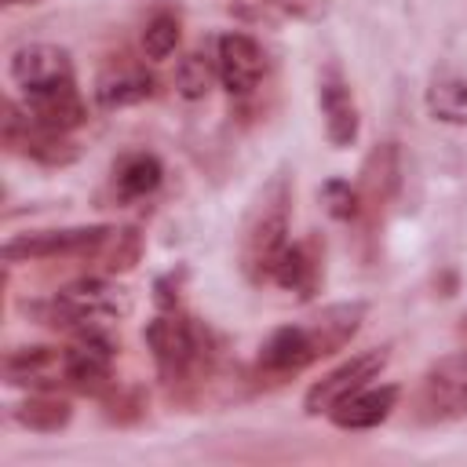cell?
Returning <instances> with one entry per match:
<instances>
[{"label":"cell","mask_w":467,"mask_h":467,"mask_svg":"<svg viewBox=\"0 0 467 467\" xmlns=\"http://www.w3.org/2000/svg\"><path fill=\"white\" fill-rule=\"evenodd\" d=\"M361 321H365V303H332L314 317L281 325L259 347V368L270 376L303 372L317 358L343 350L358 336Z\"/></svg>","instance_id":"1"},{"label":"cell","mask_w":467,"mask_h":467,"mask_svg":"<svg viewBox=\"0 0 467 467\" xmlns=\"http://www.w3.org/2000/svg\"><path fill=\"white\" fill-rule=\"evenodd\" d=\"M288 179L285 175H274L263 193L255 197L248 219H244V230H241V270L248 281L263 285L274 277V266L281 263L285 248L292 244L288 241Z\"/></svg>","instance_id":"2"},{"label":"cell","mask_w":467,"mask_h":467,"mask_svg":"<svg viewBox=\"0 0 467 467\" xmlns=\"http://www.w3.org/2000/svg\"><path fill=\"white\" fill-rule=\"evenodd\" d=\"M40 317L55 328L69 332H106V325H117L131 314L128 288L106 281V277H80L66 288H58L44 306H36Z\"/></svg>","instance_id":"3"},{"label":"cell","mask_w":467,"mask_h":467,"mask_svg":"<svg viewBox=\"0 0 467 467\" xmlns=\"http://www.w3.org/2000/svg\"><path fill=\"white\" fill-rule=\"evenodd\" d=\"M412 416L416 423H427V427L467 416V347L438 358L423 372L420 390L412 398Z\"/></svg>","instance_id":"4"},{"label":"cell","mask_w":467,"mask_h":467,"mask_svg":"<svg viewBox=\"0 0 467 467\" xmlns=\"http://www.w3.org/2000/svg\"><path fill=\"white\" fill-rule=\"evenodd\" d=\"M146 343L153 350L157 368L168 379L190 376L193 368L204 365V354H208L204 332L190 317H182V314H161V317H153L146 325Z\"/></svg>","instance_id":"5"},{"label":"cell","mask_w":467,"mask_h":467,"mask_svg":"<svg viewBox=\"0 0 467 467\" xmlns=\"http://www.w3.org/2000/svg\"><path fill=\"white\" fill-rule=\"evenodd\" d=\"M387 361H390V350H387V347L354 354L350 361H343L339 368H332L328 376H321V379L306 390L303 412H306V416H328L343 398H350L354 390H361V387H368L372 379H379V372L387 368Z\"/></svg>","instance_id":"6"},{"label":"cell","mask_w":467,"mask_h":467,"mask_svg":"<svg viewBox=\"0 0 467 467\" xmlns=\"http://www.w3.org/2000/svg\"><path fill=\"white\" fill-rule=\"evenodd\" d=\"M113 226H66V230H36L18 234L4 244V259H58V255H102Z\"/></svg>","instance_id":"7"},{"label":"cell","mask_w":467,"mask_h":467,"mask_svg":"<svg viewBox=\"0 0 467 467\" xmlns=\"http://www.w3.org/2000/svg\"><path fill=\"white\" fill-rule=\"evenodd\" d=\"M4 146L15 150V153L33 157L40 164H69L77 157V146L66 135L40 128L26 113V106H18V102H7L4 106Z\"/></svg>","instance_id":"8"},{"label":"cell","mask_w":467,"mask_h":467,"mask_svg":"<svg viewBox=\"0 0 467 467\" xmlns=\"http://www.w3.org/2000/svg\"><path fill=\"white\" fill-rule=\"evenodd\" d=\"M215 73H219V80H223V88L230 95H252L259 88L263 73H266L263 47L248 33H226V36H219Z\"/></svg>","instance_id":"9"},{"label":"cell","mask_w":467,"mask_h":467,"mask_svg":"<svg viewBox=\"0 0 467 467\" xmlns=\"http://www.w3.org/2000/svg\"><path fill=\"white\" fill-rule=\"evenodd\" d=\"M11 80L22 88V95L44 91L55 84H69L73 80L69 51L55 47V44H22L11 55Z\"/></svg>","instance_id":"10"},{"label":"cell","mask_w":467,"mask_h":467,"mask_svg":"<svg viewBox=\"0 0 467 467\" xmlns=\"http://www.w3.org/2000/svg\"><path fill=\"white\" fill-rule=\"evenodd\" d=\"M4 376L11 387H36L55 390L69 387L66 379V347H18L4 358Z\"/></svg>","instance_id":"11"},{"label":"cell","mask_w":467,"mask_h":467,"mask_svg":"<svg viewBox=\"0 0 467 467\" xmlns=\"http://www.w3.org/2000/svg\"><path fill=\"white\" fill-rule=\"evenodd\" d=\"M26 113L47 128V131H58V135H69L73 128H80L88 120V109H84V99L80 91L69 84H55V88H44V91H29L26 95Z\"/></svg>","instance_id":"12"},{"label":"cell","mask_w":467,"mask_h":467,"mask_svg":"<svg viewBox=\"0 0 467 467\" xmlns=\"http://www.w3.org/2000/svg\"><path fill=\"white\" fill-rule=\"evenodd\" d=\"M113 372V343L106 332H80L73 347H66V379L77 390H95Z\"/></svg>","instance_id":"13"},{"label":"cell","mask_w":467,"mask_h":467,"mask_svg":"<svg viewBox=\"0 0 467 467\" xmlns=\"http://www.w3.org/2000/svg\"><path fill=\"white\" fill-rule=\"evenodd\" d=\"M317 106H321V117H325V135L332 146H350L358 139V106H354V95L347 88V80L339 73H325L321 84H317Z\"/></svg>","instance_id":"14"},{"label":"cell","mask_w":467,"mask_h":467,"mask_svg":"<svg viewBox=\"0 0 467 467\" xmlns=\"http://www.w3.org/2000/svg\"><path fill=\"white\" fill-rule=\"evenodd\" d=\"M398 387L394 383H383V387H361V390H354L350 398H343L332 412H328V420L336 423V427H343V431H368V427H379L390 412H394V405H398Z\"/></svg>","instance_id":"15"},{"label":"cell","mask_w":467,"mask_h":467,"mask_svg":"<svg viewBox=\"0 0 467 467\" xmlns=\"http://www.w3.org/2000/svg\"><path fill=\"white\" fill-rule=\"evenodd\" d=\"M153 95V77L146 73V69H139V66H113V69H106L102 77H99V84H95V99H99V106H106V109H120V106H135V102H142V99H150Z\"/></svg>","instance_id":"16"},{"label":"cell","mask_w":467,"mask_h":467,"mask_svg":"<svg viewBox=\"0 0 467 467\" xmlns=\"http://www.w3.org/2000/svg\"><path fill=\"white\" fill-rule=\"evenodd\" d=\"M11 416H15V423H22L26 431L55 434V431H62V427L73 420V409H69L66 398H55L51 390H36V394H29L22 405H15Z\"/></svg>","instance_id":"17"},{"label":"cell","mask_w":467,"mask_h":467,"mask_svg":"<svg viewBox=\"0 0 467 467\" xmlns=\"http://www.w3.org/2000/svg\"><path fill=\"white\" fill-rule=\"evenodd\" d=\"M161 161L153 153H128L117 171H113V182L120 190V197H150L157 186H161Z\"/></svg>","instance_id":"18"},{"label":"cell","mask_w":467,"mask_h":467,"mask_svg":"<svg viewBox=\"0 0 467 467\" xmlns=\"http://www.w3.org/2000/svg\"><path fill=\"white\" fill-rule=\"evenodd\" d=\"M274 285L288 288V292H299V296H310L314 285H317V259L303 248V244H288L281 263L274 266Z\"/></svg>","instance_id":"19"},{"label":"cell","mask_w":467,"mask_h":467,"mask_svg":"<svg viewBox=\"0 0 467 467\" xmlns=\"http://www.w3.org/2000/svg\"><path fill=\"white\" fill-rule=\"evenodd\" d=\"M427 106L438 120H463L467 117V80L460 77H438L427 91Z\"/></svg>","instance_id":"20"},{"label":"cell","mask_w":467,"mask_h":467,"mask_svg":"<svg viewBox=\"0 0 467 467\" xmlns=\"http://www.w3.org/2000/svg\"><path fill=\"white\" fill-rule=\"evenodd\" d=\"M175 44H179V18L171 11H157L142 29V51L153 62H161L175 51Z\"/></svg>","instance_id":"21"},{"label":"cell","mask_w":467,"mask_h":467,"mask_svg":"<svg viewBox=\"0 0 467 467\" xmlns=\"http://www.w3.org/2000/svg\"><path fill=\"white\" fill-rule=\"evenodd\" d=\"M361 175H365V179H361V190L372 193V197H383V193L394 186V175H398V168H394V150H390V146L376 150V153L365 161V171H361Z\"/></svg>","instance_id":"22"},{"label":"cell","mask_w":467,"mask_h":467,"mask_svg":"<svg viewBox=\"0 0 467 467\" xmlns=\"http://www.w3.org/2000/svg\"><path fill=\"white\" fill-rule=\"evenodd\" d=\"M102 252H106V270H109V274L128 270V266H135V263H139L142 237H139V230H113Z\"/></svg>","instance_id":"23"},{"label":"cell","mask_w":467,"mask_h":467,"mask_svg":"<svg viewBox=\"0 0 467 467\" xmlns=\"http://www.w3.org/2000/svg\"><path fill=\"white\" fill-rule=\"evenodd\" d=\"M208 84H212V66L201 55H186L175 69V88L186 99H201V95H208Z\"/></svg>","instance_id":"24"},{"label":"cell","mask_w":467,"mask_h":467,"mask_svg":"<svg viewBox=\"0 0 467 467\" xmlns=\"http://www.w3.org/2000/svg\"><path fill=\"white\" fill-rule=\"evenodd\" d=\"M321 197L328 201V212L336 215V219H350L354 212H358V193L350 190V182H325V190H321Z\"/></svg>","instance_id":"25"},{"label":"cell","mask_w":467,"mask_h":467,"mask_svg":"<svg viewBox=\"0 0 467 467\" xmlns=\"http://www.w3.org/2000/svg\"><path fill=\"white\" fill-rule=\"evenodd\" d=\"M7 4H40V0H7Z\"/></svg>","instance_id":"26"},{"label":"cell","mask_w":467,"mask_h":467,"mask_svg":"<svg viewBox=\"0 0 467 467\" xmlns=\"http://www.w3.org/2000/svg\"><path fill=\"white\" fill-rule=\"evenodd\" d=\"M463 328H467V314H463Z\"/></svg>","instance_id":"27"}]
</instances>
